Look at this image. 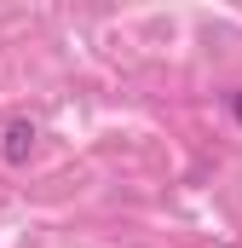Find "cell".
Listing matches in <instances>:
<instances>
[{
	"label": "cell",
	"mask_w": 242,
	"mask_h": 248,
	"mask_svg": "<svg viewBox=\"0 0 242 248\" xmlns=\"http://www.w3.org/2000/svg\"><path fill=\"white\" fill-rule=\"evenodd\" d=\"M29 150H35V122H6L0 156H6V162H29Z\"/></svg>",
	"instance_id": "cell-1"
},
{
	"label": "cell",
	"mask_w": 242,
	"mask_h": 248,
	"mask_svg": "<svg viewBox=\"0 0 242 248\" xmlns=\"http://www.w3.org/2000/svg\"><path fill=\"white\" fill-rule=\"evenodd\" d=\"M231 116H237V127H242V93H231Z\"/></svg>",
	"instance_id": "cell-2"
}]
</instances>
